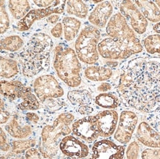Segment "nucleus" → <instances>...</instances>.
Listing matches in <instances>:
<instances>
[{
	"instance_id": "obj_10",
	"label": "nucleus",
	"mask_w": 160,
	"mask_h": 159,
	"mask_svg": "<svg viewBox=\"0 0 160 159\" xmlns=\"http://www.w3.org/2000/svg\"><path fill=\"white\" fill-rule=\"evenodd\" d=\"M106 31L110 38L120 41H132L138 38L126 18L120 13H116L112 16L106 25Z\"/></svg>"
},
{
	"instance_id": "obj_35",
	"label": "nucleus",
	"mask_w": 160,
	"mask_h": 159,
	"mask_svg": "<svg viewBox=\"0 0 160 159\" xmlns=\"http://www.w3.org/2000/svg\"><path fill=\"white\" fill-rule=\"evenodd\" d=\"M75 111L80 115L87 117L94 111V108L93 106L90 105H84L78 106V107H75Z\"/></svg>"
},
{
	"instance_id": "obj_30",
	"label": "nucleus",
	"mask_w": 160,
	"mask_h": 159,
	"mask_svg": "<svg viewBox=\"0 0 160 159\" xmlns=\"http://www.w3.org/2000/svg\"><path fill=\"white\" fill-rule=\"evenodd\" d=\"M143 46L149 54H160V34H153L147 36L143 41Z\"/></svg>"
},
{
	"instance_id": "obj_13",
	"label": "nucleus",
	"mask_w": 160,
	"mask_h": 159,
	"mask_svg": "<svg viewBox=\"0 0 160 159\" xmlns=\"http://www.w3.org/2000/svg\"><path fill=\"white\" fill-rule=\"evenodd\" d=\"M125 155L126 147L118 145L111 140L102 139L96 141L92 145L89 159H123Z\"/></svg>"
},
{
	"instance_id": "obj_21",
	"label": "nucleus",
	"mask_w": 160,
	"mask_h": 159,
	"mask_svg": "<svg viewBox=\"0 0 160 159\" xmlns=\"http://www.w3.org/2000/svg\"><path fill=\"white\" fill-rule=\"evenodd\" d=\"M145 18L153 23L160 22V9L152 1H134Z\"/></svg>"
},
{
	"instance_id": "obj_15",
	"label": "nucleus",
	"mask_w": 160,
	"mask_h": 159,
	"mask_svg": "<svg viewBox=\"0 0 160 159\" xmlns=\"http://www.w3.org/2000/svg\"><path fill=\"white\" fill-rule=\"evenodd\" d=\"M61 152L63 155L72 158L83 159L89 155V148L75 136H67L61 140L59 144Z\"/></svg>"
},
{
	"instance_id": "obj_25",
	"label": "nucleus",
	"mask_w": 160,
	"mask_h": 159,
	"mask_svg": "<svg viewBox=\"0 0 160 159\" xmlns=\"http://www.w3.org/2000/svg\"><path fill=\"white\" fill-rule=\"evenodd\" d=\"M8 8L15 19L21 20L30 11V5L28 1H9Z\"/></svg>"
},
{
	"instance_id": "obj_9",
	"label": "nucleus",
	"mask_w": 160,
	"mask_h": 159,
	"mask_svg": "<svg viewBox=\"0 0 160 159\" xmlns=\"http://www.w3.org/2000/svg\"><path fill=\"white\" fill-rule=\"evenodd\" d=\"M66 4L67 1H54V3L49 7L31 10L25 17L18 22L16 29L20 32L27 31L36 21L45 17L48 18L53 14L63 13L66 7Z\"/></svg>"
},
{
	"instance_id": "obj_19",
	"label": "nucleus",
	"mask_w": 160,
	"mask_h": 159,
	"mask_svg": "<svg viewBox=\"0 0 160 159\" xmlns=\"http://www.w3.org/2000/svg\"><path fill=\"white\" fill-rule=\"evenodd\" d=\"M5 129L10 136L18 139H25L33 132L31 125L29 124H21L17 114H13L11 120L5 126Z\"/></svg>"
},
{
	"instance_id": "obj_36",
	"label": "nucleus",
	"mask_w": 160,
	"mask_h": 159,
	"mask_svg": "<svg viewBox=\"0 0 160 159\" xmlns=\"http://www.w3.org/2000/svg\"><path fill=\"white\" fill-rule=\"evenodd\" d=\"M44 105L48 108V109H51L52 110H58L61 108L63 105V103L61 101H58L55 100L54 99H48L45 103H44Z\"/></svg>"
},
{
	"instance_id": "obj_32",
	"label": "nucleus",
	"mask_w": 160,
	"mask_h": 159,
	"mask_svg": "<svg viewBox=\"0 0 160 159\" xmlns=\"http://www.w3.org/2000/svg\"><path fill=\"white\" fill-rule=\"evenodd\" d=\"M140 148L137 142H131L126 149V158L127 159H139Z\"/></svg>"
},
{
	"instance_id": "obj_44",
	"label": "nucleus",
	"mask_w": 160,
	"mask_h": 159,
	"mask_svg": "<svg viewBox=\"0 0 160 159\" xmlns=\"http://www.w3.org/2000/svg\"><path fill=\"white\" fill-rule=\"evenodd\" d=\"M59 19H60V18H59L58 15H57V14H53V15L49 16L48 19H47V21L50 24H55L57 23V22L58 21Z\"/></svg>"
},
{
	"instance_id": "obj_18",
	"label": "nucleus",
	"mask_w": 160,
	"mask_h": 159,
	"mask_svg": "<svg viewBox=\"0 0 160 159\" xmlns=\"http://www.w3.org/2000/svg\"><path fill=\"white\" fill-rule=\"evenodd\" d=\"M136 138L139 143L151 148H160V132L153 129L146 122L139 123Z\"/></svg>"
},
{
	"instance_id": "obj_3",
	"label": "nucleus",
	"mask_w": 160,
	"mask_h": 159,
	"mask_svg": "<svg viewBox=\"0 0 160 159\" xmlns=\"http://www.w3.org/2000/svg\"><path fill=\"white\" fill-rule=\"evenodd\" d=\"M75 119L73 113L64 111L58 114L52 123L43 127L38 149L44 159H53L57 156L61 140L72 132L70 125Z\"/></svg>"
},
{
	"instance_id": "obj_41",
	"label": "nucleus",
	"mask_w": 160,
	"mask_h": 159,
	"mask_svg": "<svg viewBox=\"0 0 160 159\" xmlns=\"http://www.w3.org/2000/svg\"><path fill=\"white\" fill-rule=\"evenodd\" d=\"M112 85L111 83L108 82H102L98 85L97 88V90L98 91L100 92V94H102V93H107L108 91L112 90Z\"/></svg>"
},
{
	"instance_id": "obj_43",
	"label": "nucleus",
	"mask_w": 160,
	"mask_h": 159,
	"mask_svg": "<svg viewBox=\"0 0 160 159\" xmlns=\"http://www.w3.org/2000/svg\"><path fill=\"white\" fill-rule=\"evenodd\" d=\"M35 5L42 8H47L50 7L54 3V1H32Z\"/></svg>"
},
{
	"instance_id": "obj_4",
	"label": "nucleus",
	"mask_w": 160,
	"mask_h": 159,
	"mask_svg": "<svg viewBox=\"0 0 160 159\" xmlns=\"http://www.w3.org/2000/svg\"><path fill=\"white\" fill-rule=\"evenodd\" d=\"M53 66L58 77L71 88L81 85V65L75 50L61 43L55 49Z\"/></svg>"
},
{
	"instance_id": "obj_6",
	"label": "nucleus",
	"mask_w": 160,
	"mask_h": 159,
	"mask_svg": "<svg viewBox=\"0 0 160 159\" xmlns=\"http://www.w3.org/2000/svg\"><path fill=\"white\" fill-rule=\"evenodd\" d=\"M100 38V30L95 26H87L81 30L75 43L79 60L87 64H94L99 60L98 46Z\"/></svg>"
},
{
	"instance_id": "obj_31",
	"label": "nucleus",
	"mask_w": 160,
	"mask_h": 159,
	"mask_svg": "<svg viewBox=\"0 0 160 159\" xmlns=\"http://www.w3.org/2000/svg\"><path fill=\"white\" fill-rule=\"evenodd\" d=\"M0 3H1V34L2 35L10 28V19L6 11L5 2L4 1H1Z\"/></svg>"
},
{
	"instance_id": "obj_45",
	"label": "nucleus",
	"mask_w": 160,
	"mask_h": 159,
	"mask_svg": "<svg viewBox=\"0 0 160 159\" xmlns=\"http://www.w3.org/2000/svg\"><path fill=\"white\" fill-rule=\"evenodd\" d=\"M153 31L157 32V34H160V22L153 26Z\"/></svg>"
},
{
	"instance_id": "obj_26",
	"label": "nucleus",
	"mask_w": 160,
	"mask_h": 159,
	"mask_svg": "<svg viewBox=\"0 0 160 159\" xmlns=\"http://www.w3.org/2000/svg\"><path fill=\"white\" fill-rule=\"evenodd\" d=\"M66 11L69 15L85 19L89 13V6L83 1H67Z\"/></svg>"
},
{
	"instance_id": "obj_46",
	"label": "nucleus",
	"mask_w": 160,
	"mask_h": 159,
	"mask_svg": "<svg viewBox=\"0 0 160 159\" xmlns=\"http://www.w3.org/2000/svg\"><path fill=\"white\" fill-rule=\"evenodd\" d=\"M154 2L156 3V5H157L160 9V1H155Z\"/></svg>"
},
{
	"instance_id": "obj_40",
	"label": "nucleus",
	"mask_w": 160,
	"mask_h": 159,
	"mask_svg": "<svg viewBox=\"0 0 160 159\" xmlns=\"http://www.w3.org/2000/svg\"><path fill=\"white\" fill-rule=\"evenodd\" d=\"M63 32V26L61 23H57L51 29L50 32L51 35L55 38H60L62 35Z\"/></svg>"
},
{
	"instance_id": "obj_2",
	"label": "nucleus",
	"mask_w": 160,
	"mask_h": 159,
	"mask_svg": "<svg viewBox=\"0 0 160 159\" xmlns=\"http://www.w3.org/2000/svg\"><path fill=\"white\" fill-rule=\"evenodd\" d=\"M53 41L48 35L34 34L18 53L22 75L28 78L48 70Z\"/></svg>"
},
{
	"instance_id": "obj_33",
	"label": "nucleus",
	"mask_w": 160,
	"mask_h": 159,
	"mask_svg": "<svg viewBox=\"0 0 160 159\" xmlns=\"http://www.w3.org/2000/svg\"><path fill=\"white\" fill-rule=\"evenodd\" d=\"M142 159H160V148H147L141 153Z\"/></svg>"
},
{
	"instance_id": "obj_12",
	"label": "nucleus",
	"mask_w": 160,
	"mask_h": 159,
	"mask_svg": "<svg viewBox=\"0 0 160 159\" xmlns=\"http://www.w3.org/2000/svg\"><path fill=\"white\" fill-rule=\"evenodd\" d=\"M120 13L128 20L132 30L139 35L144 34L148 26V20L132 1H122L119 5Z\"/></svg>"
},
{
	"instance_id": "obj_42",
	"label": "nucleus",
	"mask_w": 160,
	"mask_h": 159,
	"mask_svg": "<svg viewBox=\"0 0 160 159\" xmlns=\"http://www.w3.org/2000/svg\"><path fill=\"white\" fill-rule=\"evenodd\" d=\"M1 159H25V157H24L22 155H18L13 153V152H9L5 156H1Z\"/></svg>"
},
{
	"instance_id": "obj_24",
	"label": "nucleus",
	"mask_w": 160,
	"mask_h": 159,
	"mask_svg": "<svg viewBox=\"0 0 160 159\" xmlns=\"http://www.w3.org/2000/svg\"><path fill=\"white\" fill-rule=\"evenodd\" d=\"M63 35L67 41H71L75 39L78 34L81 22L74 17L67 16L63 19Z\"/></svg>"
},
{
	"instance_id": "obj_29",
	"label": "nucleus",
	"mask_w": 160,
	"mask_h": 159,
	"mask_svg": "<svg viewBox=\"0 0 160 159\" xmlns=\"http://www.w3.org/2000/svg\"><path fill=\"white\" fill-rule=\"evenodd\" d=\"M10 144L11 146V152L16 154L22 155L30 149L33 148L36 145L37 142L35 138H28L13 140Z\"/></svg>"
},
{
	"instance_id": "obj_8",
	"label": "nucleus",
	"mask_w": 160,
	"mask_h": 159,
	"mask_svg": "<svg viewBox=\"0 0 160 159\" xmlns=\"http://www.w3.org/2000/svg\"><path fill=\"white\" fill-rule=\"evenodd\" d=\"M33 91L42 104L48 99H58L64 95L63 87L51 75H44L37 77L33 82Z\"/></svg>"
},
{
	"instance_id": "obj_22",
	"label": "nucleus",
	"mask_w": 160,
	"mask_h": 159,
	"mask_svg": "<svg viewBox=\"0 0 160 159\" xmlns=\"http://www.w3.org/2000/svg\"><path fill=\"white\" fill-rule=\"evenodd\" d=\"M67 99L72 105L75 107L90 105L93 103L92 93L87 89H75L67 93Z\"/></svg>"
},
{
	"instance_id": "obj_39",
	"label": "nucleus",
	"mask_w": 160,
	"mask_h": 159,
	"mask_svg": "<svg viewBox=\"0 0 160 159\" xmlns=\"http://www.w3.org/2000/svg\"><path fill=\"white\" fill-rule=\"evenodd\" d=\"M10 117H11V113L6 110L3 99H1V125L7 123L9 121Z\"/></svg>"
},
{
	"instance_id": "obj_34",
	"label": "nucleus",
	"mask_w": 160,
	"mask_h": 159,
	"mask_svg": "<svg viewBox=\"0 0 160 159\" xmlns=\"http://www.w3.org/2000/svg\"><path fill=\"white\" fill-rule=\"evenodd\" d=\"M0 142H1V150L2 152H9L11 151V144L8 142V138L5 132H4L2 128H1V137H0Z\"/></svg>"
},
{
	"instance_id": "obj_20",
	"label": "nucleus",
	"mask_w": 160,
	"mask_h": 159,
	"mask_svg": "<svg viewBox=\"0 0 160 159\" xmlns=\"http://www.w3.org/2000/svg\"><path fill=\"white\" fill-rule=\"evenodd\" d=\"M85 77L95 82H104L112 78L113 70L111 68L101 66H88L84 71Z\"/></svg>"
},
{
	"instance_id": "obj_47",
	"label": "nucleus",
	"mask_w": 160,
	"mask_h": 159,
	"mask_svg": "<svg viewBox=\"0 0 160 159\" xmlns=\"http://www.w3.org/2000/svg\"><path fill=\"white\" fill-rule=\"evenodd\" d=\"M73 159H76V158H73Z\"/></svg>"
},
{
	"instance_id": "obj_11",
	"label": "nucleus",
	"mask_w": 160,
	"mask_h": 159,
	"mask_svg": "<svg viewBox=\"0 0 160 159\" xmlns=\"http://www.w3.org/2000/svg\"><path fill=\"white\" fill-rule=\"evenodd\" d=\"M139 118L134 111L125 110L121 112L118 127L114 138L120 144H126L130 142L136 129Z\"/></svg>"
},
{
	"instance_id": "obj_23",
	"label": "nucleus",
	"mask_w": 160,
	"mask_h": 159,
	"mask_svg": "<svg viewBox=\"0 0 160 159\" xmlns=\"http://www.w3.org/2000/svg\"><path fill=\"white\" fill-rule=\"evenodd\" d=\"M94 102L100 108L106 110H114L118 108L121 104L118 94L114 92L99 94L95 97Z\"/></svg>"
},
{
	"instance_id": "obj_14",
	"label": "nucleus",
	"mask_w": 160,
	"mask_h": 159,
	"mask_svg": "<svg viewBox=\"0 0 160 159\" xmlns=\"http://www.w3.org/2000/svg\"><path fill=\"white\" fill-rule=\"evenodd\" d=\"M72 132L84 142L91 144L100 137L95 116L83 117L72 124Z\"/></svg>"
},
{
	"instance_id": "obj_17",
	"label": "nucleus",
	"mask_w": 160,
	"mask_h": 159,
	"mask_svg": "<svg viewBox=\"0 0 160 159\" xmlns=\"http://www.w3.org/2000/svg\"><path fill=\"white\" fill-rule=\"evenodd\" d=\"M113 10L112 2L102 1L98 4L91 11L88 18L89 22L96 27L104 28L107 25L108 20L112 18Z\"/></svg>"
},
{
	"instance_id": "obj_27",
	"label": "nucleus",
	"mask_w": 160,
	"mask_h": 159,
	"mask_svg": "<svg viewBox=\"0 0 160 159\" xmlns=\"http://www.w3.org/2000/svg\"><path fill=\"white\" fill-rule=\"evenodd\" d=\"M19 72L17 61L11 58L1 57V77L11 79Z\"/></svg>"
},
{
	"instance_id": "obj_37",
	"label": "nucleus",
	"mask_w": 160,
	"mask_h": 159,
	"mask_svg": "<svg viewBox=\"0 0 160 159\" xmlns=\"http://www.w3.org/2000/svg\"><path fill=\"white\" fill-rule=\"evenodd\" d=\"M25 119L27 123L30 125H36L39 122L40 117L38 114L32 112H28L25 114Z\"/></svg>"
},
{
	"instance_id": "obj_38",
	"label": "nucleus",
	"mask_w": 160,
	"mask_h": 159,
	"mask_svg": "<svg viewBox=\"0 0 160 159\" xmlns=\"http://www.w3.org/2000/svg\"><path fill=\"white\" fill-rule=\"evenodd\" d=\"M25 159H43L42 154L38 148H31L25 152Z\"/></svg>"
},
{
	"instance_id": "obj_28",
	"label": "nucleus",
	"mask_w": 160,
	"mask_h": 159,
	"mask_svg": "<svg viewBox=\"0 0 160 159\" xmlns=\"http://www.w3.org/2000/svg\"><path fill=\"white\" fill-rule=\"evenodd\" d=\"M24 41L18 36H8L2 39L1 48L2 50L8 51L11 52H17L23 47Z\"/></svg>"
},
{
	"instance_id": "obj_16",
	"label": "nucleus",
	"mask_w": 160,
	"mask_h": 159,
	"mask_svg": "<svg viewBox=\"0 0 160 159\" xmlns=\"http://www.w3.org/2000/svg\"><path fill=\"white\" fill-rule=\"evenodd\" d=\"M100 137L108 138L114 135L119 122L118 113L115 110H103L95 115Z\"/></svg>"
},
{
	"instance_id": "obj_1",
	"label": "nucleus",
	"mask_w": 160,
	"mask_h": 159,
	"mask_svg": "<svg viewBox=\"0 0 160 159\" xmlns=\"http://www.w3.org/2000/svg\"><path fill=\"white\" fill-rule=\"evenodd\" d=\"M120 71L117 92L125 105L143 113L160 108V58L131 59Z\"/></svg>"
},
{
	"instance_id": "obj_7",
	"label": "nucleus",
	"mask_w": 160,
	"mask_h": 159,
	"mask_svg": "<svg viewBox=\"0 0 160 159\" xmlns=\"http://www.w3.org/2000/svg\"><path fill=\"white\" fill-rule=\"evenodd\" d=\"M100 55L105 59H127L133 55L141 52L143 46L139 38L132 41H120L112 38H105L98 46Z\"/></svg>"
},
{
	"instance_id": "obj_5",
	"label": "nucleus",
	"mask_w": 160,
	"mask_h": 159,
	"mask_svg": "<svg viewBox=\"0 0 160 159\" xmlns=\"http://www.w3.org/2000/svg\"><path fill=\"white\" fill-rule=\"evenodd\" d=\"M1 94L20 111H37L41 103L32 89L18 80H1Z\"/></svg>"
}]
</instances>
